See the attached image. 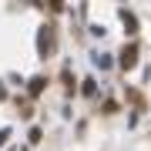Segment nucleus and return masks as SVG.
Here are the masks:
<instances>
[{
  "label": "nucleus",
  "mask_w": 151,
  "mask_h": 151,
  "mask_svg": "<svg viewBox=\"0 0 151 151\" xmlns=\"http://www.w3.org/2000/svg\"><path fill=\"white\" fill-rule=\"evenodd\" d=\"M134 64H138V47L131 44V47L121 50V67H134Z\"/></svg>",
  "instance_id": "f257e3e1"
}]
</instances>
